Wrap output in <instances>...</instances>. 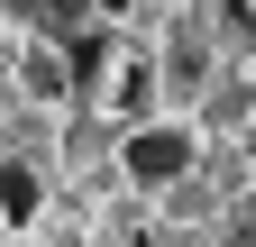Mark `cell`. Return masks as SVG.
Here are the masks:
<instances>
[{
	"label": "cell",
	"instance_id": "3",
	"mask_svg": "<svg viewBox=\"0 0 256 247\" xmlns=\"http://www.w3.org/2000/svg\"><path fill=\"white\" fill-rule=\"evenodd\" d=\"M10 18L28 28V37H74V28L92 18V0H10Z\"/></svg>",
	"mask_w": 256,
	"mask_h": 247
},
{
	"label": "cell",
	"instance_id": "4",
	"mask_svg": "<svg viewBox=\"0 0 256 247\" xmlns=\"http://www.w3.org/2000/svg\"><path fill=\"white\" fill-rule=\"evenodd\" d=\"M55 46H64V74H74V92H82V82H101V64H110V37H101L92 18L74 28V37H55Z\"/></svg>",
	"mask_w": 256,
	"mask_h": 247
},
{
	"label": "cell",
	"instance_id": "7",
	"mask_svg": "<svg viewBox=\"0 0 256 247\" xmlns=\"http://www.w3.org/2000/svg\"><path fill=\"white\" fill-rule=\"evenodd\" d=\"M128 10H138V0H92V18H128Z\"/></svg>",
	"mask_w": 256,
	"mask_h": 247
},
{
	"label": "cell",
	"instance_id": "1",
	"mask_svg": "<svg viewBox=\"0 0 256 247\" xmlns=\"http://www.w3.org/2000/svg\"><path fill=\"white\" fill-rule=\"evenodd\" d=\"M119 165H128V183L165 192V183L192 174V128H174V119H138V128H128V146H119Z\"/></svg>",
	"mask_w": 256,
	"mask_h": 247
},
{
	"label": "cell",
	"instance_id": "2",
	"mask_svg": "<svg viewBox=\"0 0 256 247\" xmlns=\"http://www.w3.org/2000/svg\"><path fill=\"white\" fill-rule=\"evenodd\" d=\"M18 92H28V101H64V92H74V74H64V46H55V37H37V46L18 55Z\"/></svg>",
	"mask_w": 256,
	"mask_h": 247
},
{
	"label": "cell",
	"instance_id": "8",
	"mask_svg": "<svg viewBox=\"0 0 256 247\" xmlns=\"http://www.w3.org/2000/svg\"><path fill=\"white\" fill-rule=\"evenodd\" d=\"M229 247H256V229H229Z\"/></svg>",
	"mask_w": 256,
	"mask_h": 247
},
{
	"label": "cell",
	"instance_id": "5",
	"mask_svg": "<svg viewBox=\"0 0 256 247\" xmlns=\"http://www.w3.org/2000/svg\"><path fill=\"white\" fill-rule=\"evenodd\" d=\"M37 165H28V156H10V165H0V220H37Z\"/></svg>",
	"mask_w": 256,
	"mask_h": 247
},
{
	"label": "cell",
	"instance_id": "6",
	"mask_svg": "<svg viewBox=\"0 0 256 247\" xmlns=\"http://www.w3.org/2000/svg\"><path fill=\"white\" fill-rule=\"evenodd\" d=\"M156 110V74L146 64H119V119H146Z\"/></svg>",
	"mask_w": 256,
	"mask_h": 247
}]
</instances>
